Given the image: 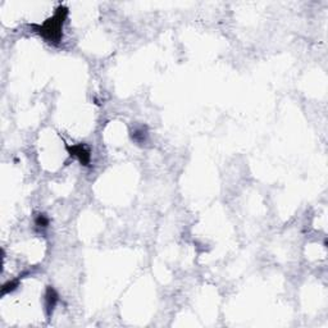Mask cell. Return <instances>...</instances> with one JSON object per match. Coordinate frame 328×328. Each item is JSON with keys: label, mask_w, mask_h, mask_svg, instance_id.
I'll use <instances>...</instances> for the list:
<instances>
[{"label": "cell", "mask_w": 328, "mask_h": 328, "mask_svg": "<svg viewBox=\"0 0 328 328\" xmlns=\"http://www.w3.org/2000/svg\"><path fill=\"white\" fill-rule=\"evenodd\" d=\"M58 300H59V295L55 291V289L51 286L46 287V291H45V311H46V316L51 317L54 309L57 307Z\"/></svg>", "instance_id": "cell-3"}, {"label": "cell", "mask_w": 328, "mask_h": 328, "mask_svg": "<svg viewBox=\"0 0 328 328\" xmlns=\"http://www.w3.org/2000/svg\"><path fill=\"white\" fill-rule=\"evenodd\" d=\"M67 150H68L69 156L73 157V158L78 159L82 165H89L90 161H91V154H90V150L85 147L84 144H76V145H67Z\"/></svg>", "instance_id": "cell-2"}, {"label": "cell", "mask_w": 328, "mask_h": 328, "mask_svg": "<svg viewBox=\"0 0 328 328\" xmlns=\"http://www.w3.org/2000/svg\"><path fill=\"white\" fill-rule=\"evenodd\" d=\"M18 285H19V278H15V280H13V281H9V282H6V284L4 285L3 289H1V294L5 295V294H8V293H12V291H14V290L17 289Z\"/></svg>", "instance_id": "cell-4"}, {"label": "cell", "mask_w": 328, "mask_h": 328, "mask_svg": "<svg viewBox=\"0 0 328 328\" xmlns=\"http://www.w3.org/2000/svg\"><path fill=\"white\" fill-rule=\"evenodd\" d=\"M68 9L66 6H58L57 12L53 17L48 18L42 24H32L36 33H39L42 39L54 45H58L63 37V24L66 22Z\"/></svg>", "instance_id": "cell-1"}, {"label": "cell", "mask_w": 328, "mask_h": 328, "mask_svg": "<svg viewBox=\"0 0 328 328\" xmlns=\"http://www.w3.org/2000/svg\"><path fill=\"white\" fill-rule=\"evenodd\" d=\"M35 223H36V226H39V227H42V228H45V227H48L49 219H48V217H46V215H45V214H39V215H37V218H36Z\"/></svg>", "instance_id": "cell-5"}]
</instances>
